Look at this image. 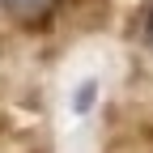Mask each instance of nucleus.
<instances>
[{
	"instance_id": "f257e3e1",
	"label": "nucleus",
	"mask_w": 153,
	"mask_h": 153,
	"mask_svg": "<svg viewBox=\"0 0 153 153\" xmlns=\"http://www.w3.org/2000/svg\"><path fill=\"white\" fill-rule=\"evenodd\" d=\"M4 17L17 30H43L55 22V13L64 9V0H0Z\"/></svg>"
},
{
	"instance_id": "f03ea898",
	"label": "nucleus",
	"mask_w": 153,
	"mask_h": 153,
	"mask_svg": "<svg viewBox=\"0 0 153 153\" xmlns=\"http://www.w3.org/2000/svg\"><path fill=\"white\" fill-rule=\"evenodd\" d=\"M140 34H145V43H149V47H153V9H149V13H145V22H140Z\"/></svg>"
}]
</instances>
